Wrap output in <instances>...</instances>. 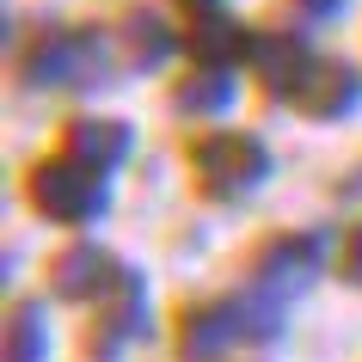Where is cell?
<instances>
[{
	"label": "cell",
	"instance_id": "6da1fadb",
	"mask_svg": "<svg viewBox=\"0 0 362 362\" xmlns=\"http://www.w3.org/2000/svg\"><path fill=\"white\" fill-rule=\"evenodd\" d=\"M185 166L209 203H240L270 178V148L252 129H197L185 141Z\"/></svg>",
	"mask_w": 362,
	"mask_h": 362
},
{
	"label": "cell",
	"instance_id": "7a4b0ae2",
	"mask_svg": "<svg viewBox=\"0 0 362 362\" xmlns=\"http://www.w3.org/2000/svg\"><path fill=\"white\" fill-rule=\"evenodd\" d=\"M25 203L43 215V221H56V228H93L98 215H105V172L80 166L74 153H49L37 166L25 172Z\"/></svg>",
	"mask_w": 362,
	"mask_h": 362
},
{
	"label": "cell",
	"instance_id": "3957f363",
	"mask_svg": "<svg viewBox=\"0 0 362 362\" xmlns=\"http://www.w3.org/2000/svg\"><path fill=\"white\" fill-rule=\"evenodd\" d=\"M320 264H325V246L313 233H264L252 246V258H246V283L240 288H252V295H264V301L283 307L295 288H307V276Z\"/></svg>",
	"mask_w": 362,
	"mask_h": 362
},
{
	"label": "cell",
	"instance_id": "277c9868",
	"mask_svg": "<svg viewBox=\"0 0 362 362\" xmlns=\"http://www.w3.org/2000/svg\"><path fill=\"white\" fill-rule=\"evenodd\" d=\"M141 320H148L141 276H135V270H123V276H117V283L93 301V320H86V338H80V350H86L93 362H117L135 338H141Z\"/></svg>",
	"mask_w": 362,
	"mask_h": 362
},
{
	"label": "cell",
	"instance_id": "5b68a950",
	"mask_svg": "<svg viewBox=\"0 0 362 362\" xmlns=\"http://www.w3.org/2000/svg\"><path fill=\"white\" fill-rule=\"evenodd\" d=\"M288 105H295L307 123H338V117H350L362 105V74L350 62H338V56H313V68L301 74V86H295Z\"/></svg>",
	"mask_w": 362,
	"mask_h": 362
},
{
	"label": "cell",
	"instance_id": "8992f818",
	"mask_svg": "<svg viewBox=\"0 0 362 362\" xmlns=\"http://www.w3.org/2000/svg\"><path fill=\"white\" fill-rule=\"evenodd\" d=\"M117 276H123V264H117L105 246H93L86 233H74V240L56 246V258H49V288L68 295V301H86V307H93Z\"/></svg>",
	"mask_w": 362,
	"mask_h": 362
},
{
	"label": "cell",
	"instance_id": "52a82bcc",
	"mask_svg": "<svg viewBox=\"0 0 362 362\" xmlns=\"http://www.w3.org/2000/svg\"><path fill=\"white\" fill-rule=\"evenodd\" d=\"M98 62V37H68V31H49L25 49V80L31 86H80L86 68Z\"/></svg>",
	"mask_w": 362,
	"mask_h": 362
},
{
	"label": "cell",
	"instance_id": "ba28073f",
	"mask_svg": "<svg viewBox=\"0 0 362 362\" xmlns=\"http://www.w3.org/2000/svg\"><path fill=\"white\" fill-rule=\"evenodd\" d=\"M62 153H74L80 166H93L111 178L117 160L129 153V129L111 123V117H74V123H62Z\"/></svg>",
	"mask_w": 362,
	"mask_h": 362
},
{
	"label": "cell",
	"instance_id": "9c48e42d",
	"mask_svg": "<svg viewBox=\"0 0 362 362\" xmlns=\"http://www.w3.org/2000/svg\"><path fill=\"white\" fill-rule=\"evenodd\" d=\"M49 350V313L43 301L19 295V301H6V362H43Z\"/></svg>",
	"mask_w": 362,
	"mask_h": 362
},
{
	"label": "cell",
	"instance_id": "30bf717a",
	"mask_svg": "<svg viewBox=\"0 0 362 362\" xmlns=\"http://www.w3.org/2000/svg\"><path fill=\"white\" fill-rule=\"evenodd\" d=\"M338 276L362 288V228H350V233L338 240Z\"/></svg>",
	"mask_w": 362,
	"mask_h": 362
},
{
	"label": "cell",
	"instance_id": "8fae6325",
	"mask_svg": "<svg viewBox=\"0 0 362 362\" xmlns=\"http://www.w3.org/2000/svg\"><path fill=\"white\" fill-rule=\"evenodd\" d=\"M178 6H185L191 19H203V13H221V0H178Z\"/></svg>",
	"mask_w": 362,
	"mask_h": 362
}]
</instances>
